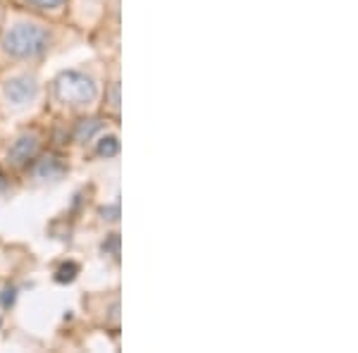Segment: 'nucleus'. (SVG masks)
Wrapping results in <instances>:
<instances>
[{
  "mask_svg": "<svg viewBox=\"0 0 358 353\" xmlns=\"http://www.w3.org/2000/svg\"><path fill=\"white\" fill-rule=\"evenodd\" d=\"M48 31L36 24H17L10 29L3 41V48L13 57H36L48 48Z\"/></svg>",
  "mask_w": 358,
  "mask_h": 353,
  "instance_id": "f257e3e1",
  "label": "nucleus"
},
{
  "mask_svg": "<svg viewBox=\"0 0 358 353\" xmlns=\"http://www.w3.org/2000/svg\"><path fill=\"white\" fill-rule=\"evenodd\" d=\"M55 98L65 106H86L96 98V84L86 74L65 72L55 82Z\"/></svg>",
  "mask_w": 358,
  "mask_h": 353,
  "instance_id": "f03ea898",
  "label": "nucleus"
},
{
  "mask_svg": "<svg viewBox=\"0 0 358 353\" xmlns=\"http://www.w3.org/2000/svg\"><path fill=\"white\" fill-rule=\"evenodd\" d=\"M38 86L31 77H15L5 84V98L15 106H27L29 101L36 98Z\"/></svg>",
  "mask_w": 358,
  "mask_h": 353,
  "instance_id": "7ed1b4c3",
  "label": "nucleus"
},
{
  "mask_svg": "<svg viewBox=\"0 0 358 353\" xmlns=\"http://www.w3.org/2000/svg\"><path fill=\"white\" fill-rule=\"evenodd\" d=\"M34 153H36V138H34V136H20L15 141V146L10 148V160H13L15 165H22V163H27Z\"/></svg>",
  "mask_w": 358,
  "mask_h": 353,
  "instance_id": "20e7f679",
  "label": "nucleus"
},
{
  "mask_svg": "<svg viewBox=\"0 0 358 353\" xmlns=\"http://www.w3.org/2000/svg\"><path fill=\"white\" fill-rule=\"evenodd\" d=\"M65 175V165L60 163V158H43L36 167L38 179H60Z\"/></svg>",
  "mask_w": 358,
  "mask_h": 353,
  "instance_id": "39448f33",
  "label": "nucleus"
},
{
  "mask_svg": "<svg viewBox=\"0 0 358 353\" xmlns=\"http://www.w3.org/2000/svg\"><path fill=\"white\" fill-rule=\"evenodd\" d=\"M101 122L98 120H82L79 122V127H77V141H89L91 136L96 134L98 129H101Z\"/></svg>",
  "mask_w": 358,
  "mask_h": 353,
  "instance_id": "423d86ee",
  "label": "nucleus"
},
{
  "mask_svg": "<svg viewBox=\"0 0 358 353\" xmlns=\"http://www.w3.org/2000/svg\"><path fill=\"white\" fill-rule=\"evenodd\" d=\"M117 150H120V141L115 136H106L98 143V153H101L103 158H113V155H117Z\"/></svg>",
  "mask_w": 358,
  "mask_h": 353,
  "instance_id": "0eeeda50",
  "label": "nucleus"
},
{
  "mask_svg": "<svg viewBox=\"0 0 358 353\" xmlns=\"http://www.w3.org/2000/svg\"><path fill=\"white\" fill-rule=\"evenodd\" d=\"M77 272H79V268L74 263L62 265V268L57 270V282H62V284H65V282H72L74 277H77Z\"/></svg>",
  "mask_w": 358,
  "mask_h": 353,
  "instance_id": "6e6552de",
  "label": "nucleus"
},
{
  "mask_svg": "<svg viewBox=\"0 0 358 353\" xmlns=\"http://www.w3.org/2000/svg\"><path fill=\"white\" fill-rule=\"evenodd\" d=\"M29 5H34V8H41V10H55L60 8L65 0H27Z\"/></svg>",
  "mask_w": 358,
  "mask_h": 353,
  "instance_id": "1a4fd4ad",
  "label": "nucleus"
},
{
  "mask_svg": "<svg viewBox=\"0 0 358 353\" xmlns=\"http://www.w3.org/2000/svg\"><path fill=\"white\" fill-rule=\"evenodd\" d=\"M15 301V291L13 289H8V291H3V298H0V303H3V308H8V305H13Z\"/></svg>",
  "mask_w": 358,
  "mask_h": 353,
  "instance_id": "9d476101",
  "label": "nucleus"
},
{
  "mask_svg": "<svg viewBox=\"0 0 358 353\" xmlns=\"http://www.w3.org/2000/svg\"><path fill=\"white\" fill-rule=\"evenodd\" d=\"M103 215H108V219H117V215H120V208H117V206L106 208V210H103Z\"/></svg>",
  "mask_w": 358,
  "mask_h": 353,
  "instance_id": "9b49d317",
  "label": "nucleus"
}]
</instances>
